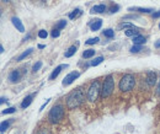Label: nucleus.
I'll return each instance as SVG.
<instances>
[{
  "instance_id": "nucleus-23",
  "label": "nucleus",
  "mask_w": 160,
  "mask_h": 134,
  "mask_svg": "<svg viewBox=\"0 0 160 134\" xmlns=\"http://www.w3.org/2000/svg\"><path fill=\"white\" fill-rule=\"evenodd\" d=\"M102 62H103V57H96V58H95V59H94V60H92L90 64H91L92 67H96V65L101 64Z\"/></svg>"
},
{
  "instance_id": "nucleus-37",
  "label": "nucleus",
  "mask_w": 160,
  "mask_h": 134,
  "mask_svg": "<svg viewBox=\"0 0 160 134\" xmlns=\"http://www.w3.org/2000/svg\"><path fill=\"white\" fill-rule=\"evenodd\" d=\"M157 94L160 95V81H159V85H158V90H157Z\"/></svg>"
},
{
  "instance_id": "nucleus-17",
  "label": "nucleus",
  "mask_w": 160,
  "mask_h": 134,
  "mask_svg": "<svg viewBox=\"0 0 160 134\" xmlns=\"http://www.w3.org/2000/svg\"><path fill=\"white\" fill-rule=\"evenodd\" d=\"M124 33H126V36H128V37H132V36H137V35H139V33H138V30H137V28H134V27L126 30V31H124Z\"/></svg>"
},
{
  "instance_id": "nucleus-20",
  "label": "nucleus",
  "mask_w": 160,
  "mask_h": 134,
  "mask_svg": "<svg viewBox=\"0 0 160 134\" xmlns=\"http://www.w3.org/2000/svg\"><path fill=\"white\" fill-rule=\"evenodd\" d=\"M95 55V51L94 49H86V51H84V53H82V57L85 58V59H89V58H91V57H94Z\"/></svg>"
},
{
  "instance_id": "nucleus-29",
  "label": "nucleus",
  "mask_w": 160,
  "mask_h": 134,
  "mask_svg": "<svg viewBox=\"0 0 160 134\" xmlns=\"http://www.w3.org/2000/svg\"><path fill=\"white\" fill-rule=\"evenodd\" d=\"M36 134H51V129H49V128H47V127H44V128L38 129V132H37Z\"/></svg>"
},
{
  "instance_id": "nucleus-25",
  "label": "nucleus",
  "mask_w": 160,
  "mask_h": 134,
  "mask_svg": "<svg viewBox=\"0 0 160 134\" xmlns=\"http://www.w3.org/2000/svg\"><path fill=\"white\" fill-rule=\"evenodd\" d=\"M142 51V46L141 44H133V47H131V52L132 53H139Z\"/></svg>"
},
{
  "instance_id": "nucleus-40",
  "label": "nucleus",
  "mask_w": 160,
  "mask_h": 134,
  "mask_svg": "<svg viewBox=\"0 0 160 134\" xmlns=\"http://www.w3.org/2000/svg\"><path fill=\"white\" fill-rule=\"evenodd\" d=\"M0 52L4 53V47H2V46H0Z\"/></svg>"
},
{
  "instance_id": "nucleus-6",
  "label": "nucleus",
  "mask_w": 160,
  "mask_h": 134,
  "mask_svg": "<svg viewBox=\"0 0 160 134\" xmlns=\"http://www.w3.org/2000/svg\"><path fill=\"white\" fill-rule=\"evenodd\" d=\"M80 76V73L79 71H72V73H69L65 78H64V80H63V86H69L75 79H78Z\"/></svg>"
},
{
  "instance_id": "nucleus-16",
  "label": "nucleus",
  "mask_w": 160,
  "mask_h": 134,
  "mask_svg": "<svg viewBox=\"0 0 160 134\" xmlns=\"http://www.w3.org/2000/svg\"><path fill=\"white\" fill-rule=\"evenodd\" d=\"M129 11H133V10H137V11H139V12H145V14H149V12H152L153 11V9H149V7H129L128 9Z\"/></svg>"
},
{
  "instance_id": "nucleus-7",
  "label": "nucleus",
  "mask_w": 160,
  "mask_h": 134,
  "mask_svg": "<svg viewBox=\"0 0 160 134\" xmlns=\"http://www.w3.org/2000/svg\"><path fill=\"white\" fill-rule=\"evenodd\" d=\"M11 21H12V25L16 27V30H17V31H20V32H25V27H23V25H22V22H21V20H20L19 17L14 16V17L11 18Z\"/></svg>"
},
{
  "instance_id": "nucleus-13",
  "label": "nucleus",
  "mask_w": 160,
  "mask_h": 134,
  "mask_svg": "<svg viewBox=\"0 0 160 134\" xmlns=\"http://www.w3.org/2000/svg\"><path fill=\"white\" fill-rule=\"evenodd\" d=\"M145 43V37L142 36V35H137V36H133V44H143Z\"/></svg>"
},
{
  "instance_id": "nucleus-41",
  "label": "nucleus",
  "mask_w": 160,
  "mask_h": 134,
  "mask_svg": "<svg viewBox=\"0 0 160 134\" xmlns=\"http://www.w3.org/2000/svg\"><path fill=\"white\" fill-rule=\"evenodd\" d=\"M10 0H2V2H9Z\"/></svg>"
},
{
  "instance_id": "nucleus-38",
  "label": "nucleus",
  "mask_w": 160,
  "mask_h": 134,
  "mask_svg": "<svg viewBox=\"0 0 160 134\" xmlns=\"http://www.w3.org/2000/svg\"><path fill=\"white\" fill-rule=\"evenodd\" d=\"M0 100H1V101H0V102H1V104H4V102H5V101H6V99H5V97H1V99H0Z\"/></svg>"
},
{
  "instance_id": "nucleus-39",
  "label": "nucleus",
  "mask_w": 160,
  "mask_h": 134,
  "mask_svg": "<svg viewBox=\"0 0 160 134\" xmlns=\"http://www.w3.org/2000/svg\"><path fill=\"white\" fill-rule=\"evenodd\" d=\"M38 48H40V49H43V48H44V46H43V44H40V46H38Z\"/></svg>"
},
{
  "instance_id": "nucleus-27",
  "label": "nucleus",
  "mask_w": 160,
  "mask_h": 134,
  "mask_svg": "<svg viewBox=\"0 0 160 134\" xmlns=\"http://www.w3.org/2000/svg\"><path fill=\"white\" fill-rule=\"evenodd\" d=\"M65 26H67V21H65V20H61V21L57 23V27H56V28L62 30V28H64Z\"/></svg>"
},
{
  "instance_id": "nucleus-28",
  "label": "nucleus",
  "mask_w": 160,
  "mask_h": 134,
  "mask_svg": "<svg viewBox=\"0 0 160 134\" xmlns=\"http://www.w3.org/2000/svg\"><path fill=\"white\" fill-rule=\"evenodd\" d=\"M47 36H48V32L46 30H40L38 31V37L40 38H47Z\"/></svg>"
},
{
  "instance_id": "nucleus-1",
  "label": "nucleus",
  "mask_w": 160,
  "mask_h": 134,
  "mask_svg": "<svg viewBox=\"0 0 160 134\" xmlns=\"http://www.w3.org/2000/svg\"><path fill=\"white\" fill-rule=\"evenodd\" d=\"M84 101H85V91L81 87H78L77 90L72 91L68 95V97H67V107L69 110H74V108L79 107Z\"/></svg>"
},
{
  "instance_id": "nucleus-11",
  "label": "nucleus",
  "mask_w": 160,
  "mask_h": 134,
  "mask_svg": "<svg viewBox=\"0 0 160 134\" xmlns=\"http://www.w3.org/2000/svg\"><path fill=\"white\" fill-rule=\"evenodd\" d=\"M102 26V20L101 18H95L91 23H90V27H91V31H99Z\"/></svg>"
},
{
  "instance_id": "nucleus-22",
  "label": "nucleus",
  "mask_w": 160,
  "mask_h": 134,
  "mask_svg": "<svg viewBox=\"0 0 160 134\" xmlns=\"http://www.w3.org/2000/svg\"><path fill=\"white\" fill-rule=\"evenodd\" d=\"M99 41H100V38H99V37H92V38H89V39L85 42V44H87V46L96 44V43H99Z\"/></svg>"
},
{
  "instance_id": "nucleus-18",
  "label": "nucleus",
  "mask_w": 160,
  "mask_h": 134,
  "mask_svg": "<svg viewBox=\"0 0 160 134\" xmlns=\"http://www.w3.org/2000/svg\"><path fill=\"white\" fill-rule=\"evenodd\" d=\"M32 51H33V48H28L26 52H23L21 55H19V58H17V62H21V60H23L26 57H28V55L32 53Z\"/></svg>"
},
{
  "instance_id": "nucleus-15",
  "label": "nucleus",
  "mask_w": 160,
  "mask_h": 134,
  "mask_svg": "<svg viewBox=\"0 0 160 134\" xmlns=\"http://www.w3.org/2000/svg\"><path fill=\"white\" fill-rule=\"evenodd\" d=\"M75 52H77V46H70L67 49V52L64 53V55H65V58H70V57H73L75 54Z\"/></svg>"
},
{
  "instance_id": "nucleus-8",
  "label": "nucleus",
  "mask_w": 160,
  "mask_h": 134,
  "mask_svg": "<svg viewBox=\"0 0 160 134\" xmlns=\"http://www.w3.org/2000/svg\"><path fill=\"white\" fill-rule=\"evenodd\" d=\"M64 68H68V64H62V65L57 67V68L52 71V74L49 75V80H54V79H57V76L59 75V73H61V71H62V69H64Z\"/></svg>"
},
{
  "instance_id": "nucleus-35",
  "label": "nucleus",
  "mask_w": 160,
  "mask_h": 134,
  "mask_svg": "<svg viewBox=\"0 0 160 134\" xmlns=\"http://www.w3.org/2000/svg\"><path fill=\"white\" fill-rule=\"evenodd\" d=\"M153 17H154V18H158V17H160V11H158V12H154V14H153Z\"/></svg>"
},
{
  "instance_id": "nucleus-21",
  "label": "nucleus",
  "mask_w": 160,
  "mask_h": 134,
  "mask_svg": "<svg viewBox=\"0 0 160 134\" xmlns=\"http://www.w3.org/2000/svg\"><path fill=\"white\" fill-rule=\"evenodd\" d=\"M81 15V10L80 9H75V10H73V12H70L69 14V18H77L78 16H80Z\"/></svg>"
},
{
  "instance_id": "nucleus-33",
  "label": "nucleus",
  "mask_w": 160,
  "mask_h": 134,
  "mask_svg": "<svg viewBox=\"0 0 160 134\" xmlns=\"http://www.w3.org/2000/svg\"><path fill=\"white\" fill-rule=\"evenodd\" d=\"M59 35H61V32H59V30H58V28H54V30L52 31V37H53V38L59 37Z\"/></svg>"
},
{
  "instance_id": "nucleus-31",
  "label": "nucleus",
  "mask_w": 160,
  "mask_h": 134,
  "mask_svg": "<svg viewBox=\"0 0 160 134\" xmlns=\"http://www.w3.org/2000/svg\"><path fill=\"white\" fill-rule=\"evenodd\" d=\"M15 111H16V108H15V107H9V108L4 110L1 113H2V115H7V113H14Z\"/></svg>"
},
{
  "instance_id": "nucleus-10",
  "label": "nucleus",
  "mask_w": 160,
  "mask_h": 134,
  "mask_svg": "<svg viewBox=\"0 0 160 134\" xmlns=\"http://www.w3.org/2000/svg\"><path fill=\"white\" fill-rule=\"evenodd\" d=\"M147 83L150 85V86H154L157 84V74L154 71H149L147 74Z\"/></svg>"
},
{
  "instance_id": "nucleus-2",
  "label": "nucleus",
  "mask_w": 160,
  "mask_h": 134,
  "mask_svg": "<svg viewBox=\"0 0 160 134\" xmlns=\"http://www.w3.org/2000/svg\"><path fill=\"white\" fill-rule=\"evenodd\" d=\"M63 117H64V107L62 105H54L48 113V120L53 124L59 123L63 120Z\"/></svg>"
},
{
  "instance_id": "nucleus-3",
  "label": "nucleus",
  "mask_w": 160,
  "mask_h": 134,
  "mask_svg": "<svg viewBox=\"0 0 160 134\" xmlns=\"http://www.w3.org/2000/svg\"><path fill=\"white\" fill-rule=\"evenodd\" d=\"M136 85V78L132 74H126L122 76V79L120 80V90L126 92V91H131Z\"/></svg>"
},
{
  "instance_id": "nucleus-4",
  "label": "nucleus",
  "mask_w": 160,
  "mask_h": 134,
  "mask_svg": "<svg viewBox=\"0 0 160 134\" xmlns=\"http://www.w3.org/2000/svg\"><path fill=\"white\" fill-rule=\"evenodd\" d=\"M101 84L99 80H95L91 83V85L89 86V90H87V100L90 102H95L101 92Z\"/></svg>"
},
{
  "instance_id": "nucleus-14",
  "label": "nucleus",
  "mask_w": 160,
  "mask_h": 134,
  "mask_svg": "<svg viewBox=\"0 0 160 134\" xmlns=\"http://www.w3.org/2000/svg\"><path fill=\"white\" fill-rule=\"evenodd\" d=\"M32 99H33V95H28V96H26V97L23 99L22 104H21V107H22V108L28 107V106L31 105V102H32Z\"/></svg>"
},
{
  "instance_id": "nucleus-5",
  "label": "nucleus",
  "mask_w": 160,
  "mask_h": 134,
  "mask_svg": "<svg viewBox=\"0 0 160 134\" xmlns=\"http://www.w3.org/2000/svg\"><path fill=\"white\" fill-rule=\"evenodd\" d=\"M115 89V81H113V78L112 75H107L106 79H105V83L102 85V90H101V97L102 99H106L108 97L112 91Z\"/></svg>"
},
{
  "instance_id": "nucleus-24",
  "label": "nucleus",
  "mask_w": 160,
  "mask_h": 134,
  "mask_svg": "<svg viewBox=\"0 0 160 134\" xmlns=\"http://www.w3.org/2000/svg\"><path fill=\"white\" fill-rule=\"evenodd\" d=\"M10 122L11 121H5V122H1V126H0V129H1V133H4L7 128H9V126H10Z\"/></svg>"
},
{
  "instance_id": "nucleus-42",
  "label": "nucleus",
  "mask_w": 160,
  "mask_h": 134,
  "mask_svg": "<svg viewBox=\"0 0 160 134\" xmlns=\"http://www.w3.org/2000/svg\"><path fill=\"white\" fill-rule=\"evenodd\" d=\"M159 28H160V23H159Z\"/></svg>"
},
{
  "instance_id": "nucleus-30",
  "label": "nucleus",
  "mask_w": 160,
  "mask_h": 134,
  "mask_svg": "<svg viewBox=\"0 0 160 134\" xmlns=\"http://www.w3.org/2000/svg\"><path fill=\"white\" fill-rule=\"evenodd\" d=\"M41 68H42V62H37V63H36V64L33 65V68H32V70H33V71L36 73V71H38V70H40Z\"/></svg>"
},
{
  "instance_id": "nucleus-32",
  "label": "nucleus",
  "mask_w": 160,
  "mask_h": 134,
  "mask_svg": "<svg viewBox=\"0 0 160 134\" xmlns=\"http://www.w3.org/2000/svg\"><path fill=\"white\" fill-rule=\"evenodd\" d=\"M118 10H120V6L118 5H113V6H111L110 12L111 14H116V12H118Z\"/></svg>"
},
{
  "instance_id": "nucleus-26",
  "label": "nucleus",
  "mask_w": 160,
  "mask_h": 134,
  "mask_svg": "<svg viewBox=\"0 0 160 134\" xmlns=\"http://www.w3.org/2000/svg\"><path fill=\"white\" fill-rule=\"evenodd\" d=\"M132 27H134L132 23H129V22H122L120 26H118V28H132Z\"/></svg>"
},
{
  "instance_id": "nucleus-12",
  "label": "nucleus",
  "mask_w": 160,
  "mask_h": 134,
  "mask_svg": "<svg viewBox=\"0 0 160 134\" xmlns=\"http://www.w3.org/2000/svg\"><path fill=\"white\" fill-rule=\"evenodd\" d=\"M106 11V6L105 5H95V6H92L91 7V12L92 14H102V12H105Z\"/></svg>"
},
{
  "instance_id": "nucleus-36",
  "label": "nucleus",
  "mask_w": 160,
  "mask_h": 134,
  "mask_svg": "<svg viewBox=\"0 0 160 134\" xmlns=\"http://www.w3.org/2000/svg\"><path fill=\"white\" fill-rule=\"evenodd\" d=\"M154 46H155V48H160V39L155 42V44H154Z\"/></svg>"
},
{
  "instance_id": "nucleus-19",
  "label": "nucleus",
  "mask_w": 160,
  "mask_h": 134,
  "mask_svg": "<svg viewBox=\"0 0 160 134\" xmlns=\"http://www.w3.org/2000/svg\"><path fill=\"white\" fill-rule=\"evenodd\" d=\"M102 33H103V36L107 37V38H113V37H115V31L111 30V28H106L105 31H102Z\"/></svg>"
},
{
  "instance_id": "nucleus-34",
  "label": "nucleus",
  "mask_w": 160,
  "mask_h": 134,
  "mask_svg": "<svg viewBox=\"0 0 160 134\" xmlns=\"http://www.w3.org/2000/svg\"><path fill=\"white\" fill-rule=\"evenodd\" d=\"M48 102H49V100H46V102H44V104H43V105H42V106H41V108H40V111H42V110H43V108H44V107H46V105H47V104H48Z\"/></svg>"
},
{
  "instance_id": "nucleus-9",
  "label": "nucleus",
  "mask_w": 160,
  "mask_h": 134,
  "mask_svg": "<svg viewBox=\"0 0 160 134\" xmlns=\"http://www.w3.org/2000/svg\"><path fill=\"white\" fill-rule=\"evenodd\" d=\"M21 78V73L20 70H12L10 74H9V80L10 83H17Z\"/></svg>"
}]
</instances>
